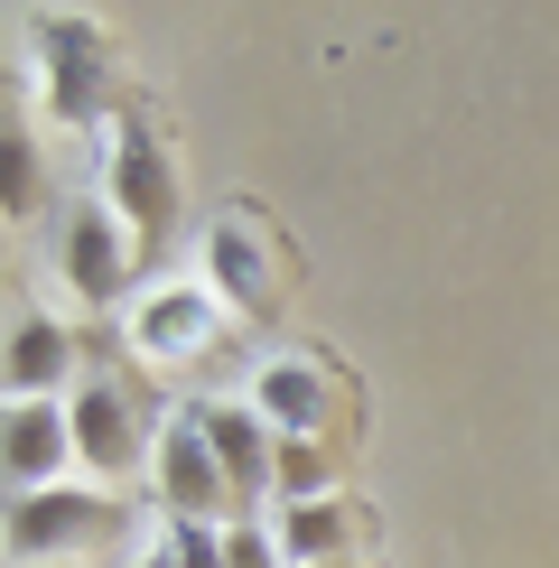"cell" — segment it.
<instances>
[{
    "instance_id": "cell-16",
    "label": "cell",
    "mask_w": 559,
    "mask_h": 568,
    "mask_svg": "<svg viewBox=\"0 0 559 568\" xmlns=\"http://www.w3.org/2000/svg\"><path fill=\"white\" fill-rule=\"evenodd\" d=\"M159 550H169V568H233L224 523H159Z\"/></svg>"
},
{
    "instance_id": "cell-19",
    "label": "cell",
    "mask_w": 559,
    "mask_h": 568,
    "mask_svg": "<svg viewBox=\"0 0 559 568\" xmlns=\"http://www.w3.org/2000/svg\"><path fill=\"white\" fill-rule=\"evenodd\" d=\"M355 568H364V559H355Z\"/></svg>"
},
{
    "instance_id": "cell-4",
    "label": "cell",
    "mask_w": 559,
    "mask_h": 568,
    "mask_svg": "<svg viewBox=\"0 0 559 568\" xmlns=\"http://www.w3.org/2000/svg\"><path fill=\"white\" fill-rule=\"evenodd\" d=\"M10 568H75V550H93L103 531H122V504L103 485H47V494H10Z\"/></svg>"
},
{
    "instance_id": "cell-2",
    "label": "cell",
    "mask_w": 559,
    "mask_h": 568,
    "mask_svg": "<svg viewBox=\"0 0 559 568\" xmlns=\"http://www.w3.org/2000/svg\"><path fill=\"white\" fill-rule=\"evenodd\" d=\"M93 196L131 224L140 252L169 243V224H177V159H169V140H159L150 112L122 103L103 131H93Z\"/></svg>"
},
{
    "instance_id": "cell-3",
    "label": "cell",
    "mask_w": 559,
    "mask_h": 568,
    "mask_svg": "<svg viewBox=\"0 0 559 568\" xmlns=\"http://www.w3.org/2000/svg\"><path fill=\"white\" fill-rule=\"evenodd\" d=\"M224 317H233V307L205 290L196 271H169V280H140V290H131L122 345H131L150 373H186V364H205V354L224 345Z\"/></svg>"
},
{
    "instance_id": "cell-5",
    "label": "cell",
    "mask_w": 559,
    "mask_h": 568,
    "mask_svg": "<svg viewBox=\"0 0 559 568\" xmlns=\"http://www.w3.org/2000/svg\"><path fill=\"white\" fill-rule=\"evenodd\" d=\"M65 419H75V466H84V485H131L140 466H150V447L159 429L131 410V392L112 383V373H84L75 392H65Z\"/></svg>"
},
{
    "instance_id": "cell-18",
    "label": "cell",
    "mask_w": 559,
    "mask_h": 568,
    "mask_svg": "<svg viewBox=\"0 0 559 568\" xmlns=\"http://www.w3.org/2000/svg\"><path fill=\"white\" fill-rule=\"evenodd\" d=\"M131 568H169V550H159V540H150V550H140V559H131Z\"/></svg>"
},
{
    "instance_id": "cell-1",
    "label": "cell",
    "mask_w": 559,
    "mask_h": 568,
    "mask_svg": "<svg viewBox=\"0 0 559 568\" xmlns=\"http://www.w3.org/2000/svg\"><path fill=\"white\" fill-rule=\"evenodd\" d=\"M10 29H19L10 65H38V112L47 122L103 131L112 112H122V47H112L103 19H84V10H19Z\"/></svg>"
},
{
    "instance_id": "cell-9",
    "label": "cell",
    "mask_w": 559,
    "mask_h": 568,
    "mask_svg": "<svg viewBox=\"0 0 559 568\" xmlns=\"http://www.w3.org/2000/svg\"><path fill=\"white\" fill-rule=\"evenodd\" d=\"M196 280L215 290L233 317H271L280 307V271H271V233L243 215V205H224L215 224L196 233Z\"/></svg>"
},
{
    "instance_id": "cell-12",
    "label": "cell",
    "mask_w": 559,
    "mask_h": 568,
    "mask_svg": "<svg viewBox=\"0 0 559 568\" xmlns=\"http://www.w3.org/2000/svg\"><path fill=\"white\" fill-rule=\"evenodd\" d=\"M196 419H205V447H215V466H224V485H233V513H262L271 504V466H280L271 419L252 410L243 392H233V400H196Z\"/></svg>"
},
{
    "instance_id": "cell-13",
    "label": "cell",
    "mask_w": 559,
    "mask_h": 568,
    "mask_svg": "<svg viewBox=\"0 0 559 568\" xmlns=\"http://www.w3.org/2000/svg\"><path fill=\"white\" fill-rule=\"evenodd\" d=\"M271 540H280L289 568H355V550L373 540V513L355 504V494H326V504H289L271 523Z\"/></svg>"
},
{
    "instance_id": "cell-15",
    "label": "cell",
    "mask_w": 559,
    "mask_h": 568,
    "mask_svg": "<svg viewBox=\"0 0 559 568\" xmlns=\"http://www.w3.org/2000/svg\"><path fill=\"white\" fill-rule=\"evenodd\" d=\"M326 494H345L336 447H326V438H280V466H271V513H289V504H326Z\"/></svg>"
},
{
    "instance_id": "cell-10",
    "label": "cell",
    "mask_w": 559,
    "mask_h": 568,
    "mask_svg": "<svg viewBox=\"0 0 559 568\" xmlns=\"http://www.w3.org/2000/svg\"><path fill=\"white\" fill-rule=\"evenodd\" d=\"M0 476H10V494H47V485L84 476L65 400H10V410H0Z\"/></svg>"
},
{
    "instance_id": "cell-7",
    "label": "cell",
    "mask_w": 559,
    "mask_h": 568,
    "mask_svg": "<svg viewBox=\"0 0 559 568\" xmlns=\"http://www.w3.org/2000/svg\"><path fill=\"white\" fill-rule=\"evenodd\" d=\"M243 400L271 419V438H326L345 419V383H336V364L308 345H271L262 364H252V383Z\"/></svg>"
},
{
    "instance_id": "cell-17",
    "label": "cell",
    "mask_w": 559,
    "mask_h": 568,
    "mask_svg": "<svg viewBox=\"0 0 559 568\" xmlns=\"http://www.w3.org/2000/svg\"><path fill=\"white\" fill-rule=\"evenodd\" d=\"M224 559H233V568H289V559H280V540L262 531V513H243V523H224Z\"/></svg>"
},
{
    "instance_id": "cell-8",
    "label": "cell",
    "mask_w": 559,
    "mask_h": 568,
    "mask_svg": "<svg viewBox=\"0 0 559 568\" xmlns=\"http://www.w3.org/2000/svg\"><path fill=\"white\" fill-rule=\"evenodd\" d=\"M150 494H159V513H169V523H224V513H233V485H224L215 447H205L196 400L159 419V447H150ZM233 523H243V513H233Z\"/></svg>"
},
{
    "instance_id": "cell-6",
    "label": "cell",
    "mask_w": 559,
    "mask_h": 568,
    "mask_svg": "<svg viewBox=\"0 0 559 568\" xmlns=\"http://www.w3.org/2000/svg\"><path fill=\"white\" fill-rule=\"evenodd\" d=\"M57 271H65V290H75L84 307H131L140 290V243H131V224L112 215L103 196H75L57 215Z\"/></svg>"
},
{
    "instance_id": "cell-11",
    "label": "cell",
    "mask_w": 559,
    "mask_h": 568,
    "mask_svg": "<svg viewBox=\"0 0 559 568\" xmlns=\"http://www.w3.org/2000/svg\"><path fill=\"white\" fill-rule=\"evenodd\" d=\"M84 336L57 317V307H10V354H0V383L10 400H65L84 383Z\"/></svg>"
},
{
    "instance_id": "cell-14",
    "label": "cell",
    "mask_w": 559,
    "mask_h": 568,
    "mask_svg": "<svg viewBox=\"0 0 559 568\" xmlns=\"http://www.w3.org/2000/svg\"><path fill=\"white\" fill-rule=\"evenodd\" d=\"M0 215H10V224H38L47 215V169H38L29 112H10V131H0Z\"/></svg>"
}]
</instances>
